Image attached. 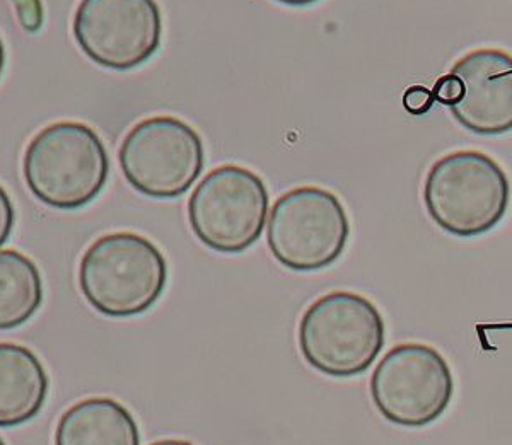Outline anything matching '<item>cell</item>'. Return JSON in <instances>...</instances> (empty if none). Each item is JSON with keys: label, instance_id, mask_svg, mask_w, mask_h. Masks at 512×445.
Returning a JSON list of instances; mask_svg holds the SVG:
<instances>
[{"label": "cell", "instance_id": "cell-1", "mask_svg": "<svg viewBox=\"0 0 512 445\" xmlns=\"http://www.w3.org/2000/svg\"><path fill=\"white\" fill-rule=\"evenodd\" d=\"M168 263L146 236L111 232L82 255L79 287L89 306L108 318H134L163 297Z\"/></svg>", "mask_w": 512, "mask_h": 445}, {"label": "cell", "instance_id": "cell-2", "mask_svg": "<svg viewBox=\"0 0 512 445\" xmlns=\"http://www.w3.org/2000/svg\"><path fill=\"white\" fill-rule=\"evenodd\" d=\"M33 197L57 210H77L98 198L110 176V157L94 128L57 122L36 133L23 159Z\"/></svg>", "mask_w": 512, "mask_h": 445}, {"label": "cell", "instance_id": "cell-3", "mask_svg": "<svg viewBox=\"0 0 512 445\" xmlns=\"http://www.w3.org/2000/svg\"><path fill=\"white\" fill-rule=\"evenodd\" d=\"M509 202L511 183L506 171L485 152H449L425 176V210L451 236L487 234L501 224Z\"/></svg>", "mask_w": 512, "mask_h": 445}, {"label": "cell", "instance_id": "cell-4", "mask_svg": "<svg viewBox=\"0 0 512 445\" xmlns=\"http://www.w3.org/2000/svg\"><path fill=\"white\" fill-rule=\"evenodd\" d=\"M386 324L373 301L349 290L316 299L299 323L304 360L325 376H361L383 352Z\"/></svg>", "mask_w": 512, "mask_h": 445}, {"label": "cell", "instance_id": "cell-5", "mask_svg": "<svg viewBox=\"0 0 512 445\" xmlns=\"http://www.w3.org/2000/svg\"><path fill=\"white\" fill-rule=\"evenodd\" d=\"M350 220L344 203L320 186H297L275 200L267 243L280 265L292 272H320L344 255Z\"/></svg>", "mask_w": 512, "mask_h": 445}, {"label": "cell", "instance_id": "cell-6", "mask_svg": "<svg viewBox=\"0 0 512 445\" xmlns=\"http://www.w3.org/2000/svg\"><path fill=\"white\" fill-rule=\"evenodd\" d=\"M118 161L123 178L140 195L175 200L185 195L204 171V140L181 118L149 116L125 135Z\"/></svg>", "mask_w": 512, "mask_h": 445}, {"label": "cell", "instance_id": "cell-7", "mask_svg": "<svg viewBox=\"0 0 512 445\" xmlns=\"http://www.w3.org/2000/svg\"><path fill=\"white\" fill-rule=\"evenodd\" d=\"M268 202L267 185L258 174L238 164H222L192 191L188 222L207 248L239 255L262 237Z\"/></svg>", "mask_w": 512, "mask_h": 445}, {"label": "cell", "instance_id": "cell-8", "mask_svg": "<svg viewBox=\"0 0 512 445\" xmlns=\"http://www.w3.org/2000/svg\"><path fill=\"white\" fill-rule=\"evenodd\" d=\"M369 391L379 415L398 427L422 428L437 422L454 396L448 360L425 343H400L379 360Z\"/></svg>", "mask_w": 512, "mask_h": 445}, {"label": "cell", "instance_id": "cell-9", "mask_svg": "<svg viewBox=\"0 0 512 445\" xmlns=\"http://www.w3.org/2000/svg\"><path fill=\"white\" fill-rule=\"evenodd\" d=\"M81 52L103 69H137L158 52L163 14L156 0H81L72 21Z\"/></svg>", "mask_w": 512, "mask_h": 445}, {"label": "cell", "instance_id": "cell-10", "mask_svg": "<svg viewBox=\"0 0 512 445\" xmlns=\"http://www.w3.org/2000/svg\"><path fill=\"white\" fill-rule=\"evenodd\" d=\"M449 74L463 86L449 106L454 120L477 135L512 130V55L501 48H477L461 57Z\"/></svg>", "mask_w": 512, "mask_h": 445}, {"label": "cell", "instance_id": "cell-11", "mask_svg": "<svg viewBox=\"0 0 512 445\" xmlns=\"http://www.w3.org/2000/svg\"><path fill=\"white\" fill-rule=\"evenodd\" d=\"M48 389L47 370L33 350L0 343V427H19L38 417Z\"/></svg>", "mask_w": 512, "mask_h": 445}, {"label": "cell", "instance_id": "cell-12", "mask_svg": "<svg viewBox=\"0 0 512 445\" xmlns=\"http://www.w3.org/2000/svg\"><path fill=\"white\" fill-rule=\"evenodd\" d=\"M55 445H140V432L134 415L117 399L86 398L60 417Z\"/></svg>", "mask_w": 512, "mask_h": 445}, {"label": "cell", "instance_id": "cell-13", "mask_svg": "<svg viewBox=\"0 0 512 445\" xmlns=\"http://www.w3.org/2000/svg\"><path fill=\"white\" fill-rule=\"evenodd\" d=\"M43 304V280L35 261L4 249L0 251V331L28 323Z\"/></svg>", "mask_w": 512, "mask_h": 445}, {"label": "cell", "instance_id": "cell-14", "mask_svg": "<svg viewBox=\"0 0 512 445\" xmlns=\"http://www.w3.org/2000/svg\"><path fill=\"white\" fill-rule=\"evenodd\" d=\"M434 101H436L434 94L424 86L408 87L405 94H403V106L412 115H424V113L431 110Z\"/></svg>", "mask_w": 512, "mask_h": 445}, {"label": "cell", "instance_id": "cell-15", "mask_svg": "<svg viewBox=\"0 0 512 445\" xmlns=\"http://www.w3.org/2000/svg\"><path fill=\"white\" fill-rule=\"evenodd\" d=\"M434 99H437L439 103H443L444 106H451L461 98L463 94V86H461L460 79L454 77L453 74L441 77L434 86Z\"/></svg>", "mask_w": 512, "mask_h": 445}, {"label": "cell", "instance_id": "cell-16", "mask_svg": "<svg viewBox=\"0 0 512 445\" xmlns=\"http://www.w3.org/2000/svg\"><path fill=\"white\" fill-rule=\"evenodd\" d=\"M16 222V212L9 193L0 185V248L9 241Z\"/></svg>", "mask_w": 512, "mask_h": 445}, {"label": "cell", "instance_id": "cell-17", "mask_svg": "<svg viewBox=\"0 0 512 445\" xmlns=\"http://www.w3.org/2000/svg\"><path fill=\"white\" fill-rule=\"evenodd\" d=\"M14 2L18 6L19 18H21L24 28L31 33L40 29L41 21H43L40 0H14Z\"/></svg>", "mask_w": 512, "mask_h": 445}, {"label": "cell", "instance_id": "cell-18", "mask_svg": "<svg viewBox=\"0 0 512 445\" xmlns=\"http://www.w3.org/2000/svg\"><path fill=\"white\" fill-rule=\"evenodd\" d=\"M275 2H279V4H284V6L289 7H309L316 4L318 0H275Z\"/></svg>", "mask_w": 512, "mask_h": 445}, {"label": "cell", "instance_id": "cell-19", "mask_svg": "<svg viewBox=\"0 0 512 445\" xmlns=\"http://www.w3.org/2000/svg\"><path fill=\"white\" fill-rule=\"evenodd\" d=\"M151 445H195L192 442H188V440L183 439H163L158 440V442H152Z\"/></svg>", "mask_w": 512, "mask_h": 445}, {"label": "cell", "instance_id": "cell-20", "mask_svg": "<svg viewBox=\"0 0 512 445\" xmlns=\"http://www.w3.org/2000/svg\"><path fill=\"white\" fill-rule=\"evenodd\" d=\"M4 67H6V47H4V41L0 38V76L4 72Z\"/></svg>", "mask_w": 512, "mask_h": 445}, {"label": "cell", "instance_id": "cell-21", "mask_svg": "<svg viewBox=\"0 0 512 445\" xmlns=\"http://www.w3.org/2000/svg\"><path fill=\"white\" fill-rule=\"evenodd\" d=\"M0 445H6V442H4V439H2V437H0Z\"/></svg>", "mask_w": 512, "mask_h": 445}]
</instances>
